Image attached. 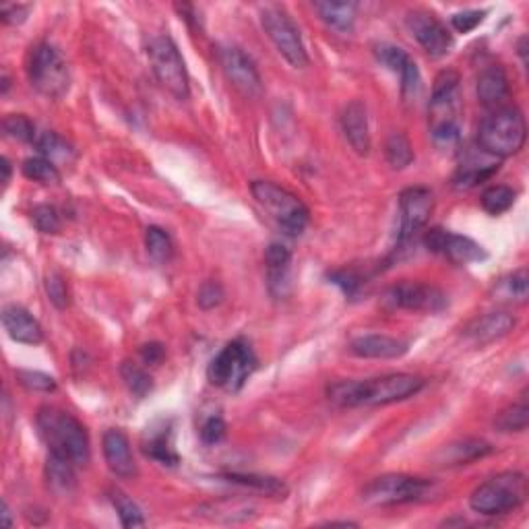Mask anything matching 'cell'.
I'll use <instances>...</instances> for the list:
<instances>
[{"instance_id":"45","label":"cell","mask_w":529,"mask_h":529,"mask_svg":"<svg viewBox=\"0 0 529 529\" xmlns=\"http://www.w3.org/2000/svg\"><path fill=\"white\" fill-rule=\"evenodd\" d=\"M223 300V288L220 281H205L199 289L197 302L203 310H211L215 307H220Z\"/></svg>"},{"instance_id":"21","label":"cell","mask_w":529,"mask_h":529,"mask_svg":"<svg viewBox=\"0 0 529 529\" xmlns=\"http://www.w3.org/2000/svg\"><path fill=\"white\" fill-rule=\"evenodd\" d=\"M3 327L9 338L17 344L37 346L44 341V329L24 307L9 304L3 309Z\"/></svg>"},{"instance_id":"26","label":"cell","mask_w":529,"mask_h":529,"mask_svg":"<svg viewBox=\"0 0 529 529\" xmlns=\"http://www.w3.org/2000/svg\"><path fill=\"white\" fill-rule=\"evenodd\" d=\"M143 453L162 465H178V461H181L174 449L172 430L168 426L147 430V435L143 438Z\"/></svg>"},{"instance_id":"3","label":"cell","mask_w":529,"mask_h":529,"mask_svg":"<svg viewBox=\"0 0 529 529\" xmlns=\"http://www.w3.org/2000/svg\"><path fill=\"white\" fill-rule=\"evenodd\" d=\"M525 116L515 106L490 110L478 126V147L498 160L517 155L525 145Z\"/></svg>"},{"instance_id":"42","label":"cell","mask_w":529,"mask_h":529,"mask_svg":"<svg viewBox=\"0 0 529 529\" xmlns=\"http://www.w3.org/2000/svg\"><path fill=\"white\" fill-rule=\"evenodd\" d=\"M17 381L25 387L27 391L35 393H50L56 389V378L46 375V372L40 370H17L15 372Z\"/></svg>"},{"instance_id":"23","label":"cell","mask_w":529,"mask_h":529,"mask_svg":"<svg viewBox=\"0 0 529 529\" xmlns=\"http://www.w3.org/2000/svg\"><path fill=\"white\" fill-rule=\"evenodd\" d=\"M457 87H459V74L456 71L446 69L443 73H438V77L435 79V85H432V98H430V110L438 118L436 122H446V121H456L453 116V106H456L457 100Z\"/></svg>"},{"instance_id":"14","label":"cell","mask_w":529,"mask_h":529,"mask_svg":"<svg viewBox=\"0 0 529 529\" xmlns=\"http://www.w3.org/2000/svg\"><path fill=\"white\" fill-rule=\"evenodd\" d=\"M218 58L223 74L242 95L257 98V95L263 93V81H260L259 69L247 52L236 46H223L218 52Z\"/></svg>"},{"instance_id":"29","label":"cell","mask_w":529,"mask_h":529,"mask_svg":"<svg viewBox=\"0 0 529 529\" xmlns=\"http://www.w3.org/2000/svg\"><path fill=\"white\" fill-rule=\"evenodd\" d=\"M230 484H236V486H244L250 490H257L260 495L267 496H286L288 486L278 478H269V475H255V474H228L223 475Z\"/></svg>"},{"instance_id":"16","label":"cell","mask_w":529,"mask_h":529,"mask_svg":"<svg viewBox=\"0 0 529 529\" xmlns=\"http://www.w3.org/2000/svg\"><path fill=\"white\" fill-rule=\"evenodd\" d=\"M498 168H501V160L495 158V155L482 152L480 147L465 149V152H461L459 166L456 176H453V186L459 191H469L493 178Z\"/></svg>"},{"instance_id":"27","label":"cell","mask_w":529,"mask_h":529,"mask_svg":"<svg viewBox=\"0 0 529 529\" xmlns=\"http://www.w3.org/2000/svg\"><path fill=\"white\" fill-rule=\"evenodd\" d=\"M74 464L56 453H50L46 461V480L52 493L66 496L77 486V475H74Z\"/></svg>"},{"instance_id":"38","label":"cell","mask_w":529,"mask_h":529,"mask_svg":"<svg viewBox=\"0 0 529 529\" xmlns=\"http://www.w3.org/2000/svg\"><path fill=\"white\" fill-rule=\"evenodd\" d=\"M121 377L129 389L135 397H145L147 393H152L153 389V378L149 377V372L143 370L135 362H122L121 367Z\"/></svg>"},{"instance_id":"36","label":"cell","mask_w":529,"mask_h":529,"mask_svg":"<svg viewBox=\"0 0 529 529\" xmlns=\"http://www.w3.org/2000/svg\"><path fill=\"white\" fill-rule=\"evenodd\" d=\"M21 172H24L27 181H34L46 186L61 182V172H58L56 163L42 158V155H37V158H27L24 162V166H21Z\"/></svg>"},{"instance_id":"1","label":"cell","mask_w":529,"mask_h":529,"mask_svg":"<svg viewBox=\"0 0 529 529\" xmlns=\"http://www.w3.org/2000/svg\"><path fill=\"white\" fill-rule=\"evenodd\" d=\"M424 378L407 372H393L367 381H338L327 387V399L338 407L389 406L414 397L424 389Z\"/></svg>"},{"instance_id":"41","label":"cell","mask_w":529,"mask_h":529,"mask_svg":"<svg viewBox=\"0 0 529 529\" xmlns=\"http://www.w3.org/2000/svg\"><path fill=\"white\" fill-rule=\"evenodd\" d=\"M32 221L42 234H58L63 226L61 213L54 205H37L32 211Z\"/></svg>"},{"instance_id":"30","label":"cell","mask_w":529,"mask_h":529,"mask_svg":"<svg viewBox=\"0 0 529 529\" xmlns=\"http://www.w3.org/2000/svg\"><path fill=\"white\" fill-rule=\"evenodd\" d=\"M145 249L147 255L152 257L155 263H170L174 257V242L166 230L158 226H152L145 230Z\"/></svg>"},{"instance_id":"48","label":"cell","mask_w":529,"mask_h":529,"mask_svg":"<svg viewBox=\"0 0 529 529\" xmlns=\"http://www.w3.org/2000/svg\"><path fill=\"white\" fill-rule=\"evenodd\" d=\"M27 13H29V6H24V5H5L3 9H0V15H3V21L6 25L24 24V21L27 19Z\"/></svg>"},{"instance_id":"25","label":"cell","mask_w":529,"mask_h":529,"mask_svg":"<svg viewBox=\"0 0 529 529\" xmlns=\"http://www.w3.org/2000/svg\"><path fill=\"white\" fill-rule=\"evenodd\" d=\"M267 275H269V288L275 296L286 294L289 286V265H292V250L279 242H273L265 250Z\"/></svg>"},{"instance_id":"49","label":"cell","mask_w":529,"mask_h":529,"mask_svg":"<svg viewBox=\"0 0 529 529\" xmlns=\"http://www.w3.org/2000/svg\"><path fill=\"white\" fill-rule=\"evenodd\" d=\"M166 349L162 344H145L141 346V358H143L145 364H160Z\"/></svg>"},{"instance_id":"13","label":"cell","mask_w":529,"mask_h":529,"mask_svg":"<svg viewBox=\"0 0 529 529\" xmlns=\"http://www.w3.org/2000/svg\"><path fill=\"white\" fill-rule=\"evenodd\" d=\"M424 247L435 255H443L456 265H469L478 263L488 257V252L484 250L478 242L472 238L446 232L443 228H432L424 234Z\"/></svg>"},{"instance_id":"47","label":"cell","mask_w":529,"mask_h":529,"mask_svg":"<svg viewBox=\"0 0 529 529\" xmlns=\"http://www.w3.org/2000/svg\"><path fill=\"white\" fill-rule=\"evenodd\" d=\"M199 432H201V441H203L205 445H215L226 436V422H223L220 416H211V418H207L203 422V426H201Z\"/></svg>"},{"instance_id":"9","label":"cell","mask_w":529,"mask_h":529,"mask_svg":"<svg viewBox=\"0 0 529 529\" xmlns=\"http://www.w3.org/2000/svg\"><path fill=\"white\" fill-rule=\"evenodd\" d=\"M27 74L32 85L46 98H61L69 92V66L52 44L42 42L32 48L27 63Z\"/></svg>"},{"instance_id":"44","label":"cell","mask_w":529,"mask_h":529,"mask_svg":"<svg viewBox=\"0 0 529 529\" xmlns=\"http://www.w3.org/2000/svg\"><path fill=\"white\" fill-rule=\"evenodd\" d=\"M46 294L50 298V302L54 304L56 309H66L69 307V288H66V281L63 279V275L50 273L46 278Z\"/></svg>"},{"instance_id":"24","label":"cell","mask_w":529,"mask_h":529,"mask_svg":"<svg viewBox=\"0 0 529 529\" xmlns=\"http://www.w3.org/2000/svg\"><path fill=\"white\" fill-rule=\"evenodd\" d=\"M493 451H495L493 445L484 441V438H464V441L445 445L441 453L436 456V461L445 467L469 465L472 461L484 459Z\"/></svg>"},{"instance_id":"18","label":"cell","mask_w":529,"mask_h":529,"mask_svg":"<svg viewBox=\"0 0 529 529\" xmlns=\"http://www.w3.org/2000/svg\"><path fill=\"white\" fill-rule=\"evenodd\" d=\"M515 325L517 320L509 312H486V315L469 320L464 327V338L472 341L474 346H486L509 335L515 329Z\"/></svg>"},{"instance_id":"40","label":"cell","mask_w":529,"mask_h":529,"mask_svg":"<svg viewBox=\"0 0 529 529\" xmlns=\"http://www.w3.org/2000/svg\"><path fill=\"white\" fill-rule=\"evenodd\" d=\"M5 135L21 143H34L35 137V126L29 121L25 114H9L3 122Z\"/></svg>"},{"instance_id":"46","label":"cell","mask_w":529,"mask_h":529,"mask_svg":"<svg viewBox=\"0 0 529 529\" xmlns=\"http://www.w3.org/2000/svg\"><path fill=\"white\" fill-rule=\"evenodd\" d=\"M486 11H464V13H456L451 17V25L456 29L457 34H469L478 27L484 17H486Z\"/></svg>"},{"instance_id":"4","label":"cell","mask_w":529,"mask_h":529,"mask_svg":"<svg viewBox=\"0 0 529 529\" xmlns=\"http://www.w3.org/2000/svg\"><path fill=\"white\" fill-rule=\"evenodd\" d=\"M527 498V478L521 472H503L482 482L469 496L474 513L486 517L506 515L519 509Z\"/></svg>"},{"instance_id":"50","label":"cell","mask_w":529,"mask_h":529,"mask_svg":"<svg viewBox=\"0 0 529 529\" xmlns=\"http://www.w3.org/2000/svg\"><path fill=\"white\" fill-rule=\"evenodd\" d=\"M0 163H3V166H0V168H3V184L6 186L11 181V162L6 158H3V162H0Z\"/></svg>"},{"instance_id":"32","label":"cell","mask_w":529,"mask_h":529,"mask_svg":"<svg viewBox=\"0 0 529 529\" xmlns=\"http://www.w3.org/2000/svg\"><path fill=\"white\" fill-rule=\"evenodd\" d=\"M110 501L114 505V509L118 513V519H121L122 527L132 529V527H143L145 525V517L141 506L129 498V495H124L122 490H110Z\"/></svg>"},{"instance_id":"43","label":"cell","mask_w":529,"mask_h":529,"mask_svg":"<svg viewBox=\"0 0 529 529\" xmlns=\"http://www.w3.org/2000/svg\"><path fill=\"white\" fill-rule=\"evenodd\" d=\"M432 141H435L436 147L441 149H453L459 145L461 131L457 121H446V122H436L432 124Z\"/></svg>"},{"instance_id":"10","label":"cell","mask_w":529,"mask_h":529,"mask_svg":"<svg viewBox=\"0 0 529 529\" xmlns=\"http://www.w3.org/2000/svg\"><path fill=\"white\" fill-rule=\"evenodd\" d=\"M260 25H263L267 37L273 42V46L278 48L279 54L289 64L296 66V69H302V66L309 64V54L307 48H304L300 29H298L283 6H260Z\"/></svg>"},{"instance_id":"37","label":"cell","mask_w":529,"mask_h":529,"mask_svg":"<svg viewBox=\"0 0 529 529\" xmlns=\"http://www.w3.org/2000/svg\"><path fill=\"white\" fill-rule=\"evenodd\" d=\"M35 147L37 152H40L42 158L50 160L52 163H58V162H69L71 155H73V147L66 143L63 137H58L56 132H42L40 137L35 139Z\"/></svg>"},{"instance_id":"39","label":"cell","mask_w":529,"mask_h":529,"mask_svg":"<svg viewBox=\"0 0 529 529\" xmlns=\"http://www.w3.org/2000/svg\"><path fill=\"white\" fill-rule=\"evenodd\" d=\"M375 56L378 63L387 66V69H391L393 73H399V74L407 69L409 63H414L412 58L407 56L406 50H401L399 46H393V44H377Z\"/></svg>"},{"instance_id":"31","label":"cell","mask_w":529,"mask_h":529,"mask_svg":"<svg viewBox=\"0 0 529 529\" xmlns=\"http://www.w3.org/2000/svg\"><path fill=\"white\" fill-rule=\"evenodd\" d=\"M517 192L506 184H495L488 186L486 191L482 192V210L490 215H501L505 211H509L513 203H515Z\"/></svg>"},{"instance_id":"33","label":"cell","mask_w":529,"mask_h":529,"mask_svg":"<svg viewBox=\"0 0 529 529\" xmlns=\"http://www.w3.org/2000/svg\"><path fill=\"white\" fill-rule=\"evenodd\" d=\"M529 426V406L525 399L519 404L505 407L501 414H496L495 428L498 432H525Z\"/></svg>"},{"instance_id":"35","label":"cell","mask_w":529,"mask_h":529,"mask_svg":"<svg viewBox=\"0 0 529 529\" xmlns=\"http://www.w3.org/2000/svg\"><path fill=\"white\" fill-rule=\"evenodd\" d=\"M387 162L393 170H404L414 162V149L404 132H391L385 145Z\"/></svg>"},{"instance_id":"5","label":"cell","mask_w":529,"mask_h":529,"mask_svg":"<svg viewBox=\"0 0 529 529\" xmlns=\"http://www.w3.org/2000/svg\"><path fill=\"white\" fill-rule=\"evenodd\" d=\"M250 191L257 203L269 213V218L278 223L283 234L300 236L307 230L310 211L294 192L271 181H255L250 184Z\"/></svg>"},{"instance_id":"52","label":"cell","mask_w":529,"mask_h":529,"mask_svg":"<svg viewBox=\"0 0 529 529\" xmlns=\"http://www.w3.org/2000/svg\"><path fill=\"white\" fill-rule=\"evenodd\" d=\"M517 48H519V56H521V63H524V64H527V58H525V52H527V37H525V35H524V37H521V40H519V46H517Z\"/></svg>"},{"instance_id":"15","label":"cell","mask_w":529,"mask_h":529,"mask_svg":"<svg viewBox=\"0 0 529 529\" xmlns=\"http://www.w3.org/2000/svg\"><path fill=\"white\" fill-rule=\"evenodd\" d=\"M406 25L409 29V34L416 37V42L420 44L432 58H441L453 46V35L449 34L435 13L416 9L409 11L406 17Z\"/></svg>"},{"instance_id":"7","label":"cell","mask_w":529,"mask_h":529,"mask_svg":"<svg viewBox=\"0 0 529 529\" xmlns=\"http://www.w3.org/2000/svg\"><path fill=\"white\" fill-rule=\"evenodd\" d=\"M435 484L426 478L406 474H387L368 482L362 490V501L370 506H395L426 501Z\"/></svg>"},{"instance_id":"6","label":"cell","mask_w":529,"mask_h":529,"mask_svg":"<svg viewBox=\"0 0 529 529\" xmlns=\"http://www.w3.org/2000/svg\"><path fill=\"white\" fill-rule=\"evenodd\" d=\"M147 58L152 66L153 77L158 83L172 93L176 100H186L191 95L189 73H186L181 50L170 35H155L147 44Z\"/></svg>"},{"instance_id":"2","label":"cell","mask_w":529,"mask_h":529,"mask_svg":"<svg viewBox=\"0 0 529 529\" xmlns=\"http://www.w3.org/2000/svg\"><path fill=\"white\" fill-rule=\"evenodd\" d=\"M35 424L50 453L69 459L77 467L89 464V457H92L89 435L83 424L73 414L46 406L37 412Z\"/></svg>"},{"instance_id":"12","label":"cell","mask_w":529,"mask_h":529,"mask_svg":"<svg viewBox=\"0 0 529 529\" xmlns=\"http://www.w3.org/2000/svg\"><path fill=\"white\" fill-rule=\"evenodd\" d=\"M432 211H435V195L426 186H409L399 195V234L397 242L407 240L426 226Z\"/></svg>"},{"instance_id":"17","label":"cell","mask_w":529,"mask_h":529,"mask_svg":"<svg viewBox=\"0 0 529 529\" xmlns=\"http://www.w3.org/2000/svg\"><path fill=\"white\" fill-rule=\"evenodd\" d=\"M102 446H103V459H106L108 469L112 474L122 480L135 478L137 464H135V457H132L129 436H126L122 430L110 428L103 432Z\"/></svg>"},{"instance_id":"8","label":"cell","mask_w":529,"mask_h":529,"mask_svg":"<svg viewBox=\"0 0 529 529\" xmlns=\"http://www.w3.org/2000/svg\"><path fill=\"white\" fill-rule=\"evenodd\" d=\"M257 368V356L252 352L250 344L244 339H234L213 358L207 367V378L210 383L226 389L230 393L240 391L249 377Z\"/></svg>"},{"instance_id":"34","label":"cell","mask_w":529,"mask_h":529,"mask_svg":"<svg viewBox=\"0 0 529 529\" xmlns=\"http://www.w3.org/2000/svg\"><path fill=\"white\" fill-rule=\"evenodd\" d=\"M495 292H496V296H501V300H511V302L524 304L527 300V294H529L527 269H519L515 273L506 275V278L498 281Z\"/></svg>"},{"instance_id":"11","label":"cell","mask_w":529,"mask_h":529,"mask_svg":"<svg viewBox=\"0 0 529 529\" xmlns=\"http://www.w3.org/2000/svg\"><path fill=\"white\" fill-rule=\"evenodd\" d=\"M385 302L393 309L414 312H441L446 309V294L441 288L422 281H399L387 289Z\"/></svg>"},{"instance_id":"19","label":"cell","mask_w":529,"mask_h":529,"mask_svg":"<svg viewBox=\"0 0 529 529\" xmlns=\"http://www.w3.org/2000/svg\"><path fill=\"white\" fill-rule=\"evenodd\" d=\"M475 93H478V102L484 108L496 110L505 106V102L511 95V87L509 77H506L501 64L484 66L478 74V81H475Z\"/></svg>"},{"instance_id":"20","label":"cell","mask_w":529,"mask_h":529,"mask_svg":"<svg viewBox=\"0 0 529 529\" xmlns=\"http://www.w3.org/2000/svg\"><path fill=\"white\" fill-rule=\"evenodd\" d=\"M341 129L349 147L358 155H368L370 152V131H368V110L360 100L349 102L341 114Z\"/></svg>"},{"instance_id":"28","label":"cell","mask_w":529,"mask_h":529,"mask_svg":"<svg viewBox=\"0 0 529 529\" xmlns=\"http://www.w3.org/2000/svg\"><path fill=\"white\" fill-rule=\"evenodd\" d=\"M315 11L327 25L338 32H352L356 24V3H315Z\"/></svg>"},{"instance_id":"22","label":"cell","mask_w":529,"mask_h":529,"mask_svg":"<svg viewBox=\"0 0 529 529\" xmlns=\"http://www.w3.org/2000/svg\"><path fill=\"white\" fill-rule=\"evenodd\" d=\"M407 344L389 335H362L349 344V352L356 358H372V360H393L407 354Z\"/></svg>"},{"instance_id":"51","label":"cell","mask_w":529,"mask_h":529,"mask_svg":"<svg viewBox=\"0 0 529 529\" xmlns=\"http://www.w3.org/2000/svg\"><path fill=\"white\" fill-rule=\"evenodd\" d=\"M3 524H5V527H11L13 525L11 509H9V503H6V501H3Z\"/></svg>"}]
</instances>
